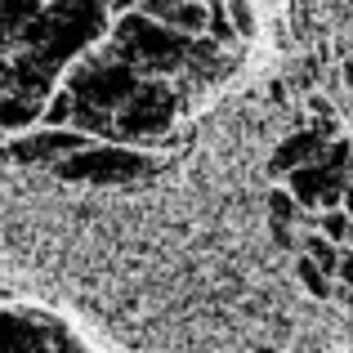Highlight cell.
<instances>
[{"label":"cell","instance_id":"obj_1","mask_svg":"<svg viewBox=\"0 0 353 353\" xmlns=\"http://www.w3.org/2000/svg\"><path fill=\"white\" fill-rule=\"evenodd\" d=\"M148 157L130 152V148H81V152H68L63 161H54V170L63 179H130V174L148 170Z\"/></svg>","mask_w":353,"mask_h":353},{"label":"cell","instance_id":"obj_2","mask_svg":"<svg viewBox=\"0 0 353 353\" xmlns=\"http://www.w3.org/2000/svg\"><path fill=\"white\" fill-rule=\"evenodd\" d=\"M77 336L63 331L45 313H0V349L5 353H41V349H72Z\"/></svg>","mask_w":353,"mask_h":353},{"label":"cell","instance_id":"obj_3","mask_svg":"<svg viewBox=\"0 0 353 353\" xmlns=\"http://www.w3.org/2000/svg\"><path fill=\"white\" fill-rule=\"evenodd\" d=\"M94 143V134L81 125H50V130H36V134L18 139L9 148V161H23V165H36V161H63L68 152H81V148Z\"/></svg>","mask_w":353,"mask_h":353},{"label":"cell","instance_id":"obj_4","mask_svg":"<svg viewBox=\"0 0 353 353\" xmlns=\"http://www.w3.org/2000/svg\"><path fill=\"white\" fill-rule=\"evenodd\" d=\"M165 117H170V94H165V90H157V85H148V90L134 85V94H130V112H125V130H130V134L161 130Z\"/></svg>","mask_w":353,"mask_h":353},{"label":"cell","instance_id":"obj_5","mask_svg":"<svg viewBox=\"0 0 353 353\" xmlns=\"http://www.w3.org/2000/svg\"><path fill=\"white\" fill-rule=\"evenodd\" d=\"M327 152V143H322V134H295V139H286L282 148L273 152V170H295V165H304V161H313V157H322Z\"/></svg>","mask_w":353,"mask_h":353},{"label":"cell","instance_id":"obj_6","mask_svg":"<svg viewBox=\"0 0 353 353\" xmlns=\"http://www.w3.org/2000/svg\"><path fill=\"white\" fill-rule=\"evenodd\" d=\"M41 117V103H27V99H0V130H23Z\"/></svg>","mask_w":353,"mask_h":353},{"label":"cell","instance_id":"obj_7","mask_svg":"<svg viewBox=\"0 0 353 353\" xmlns=\"http://www.w3.org/2000/svg\"><path fill=\"white\" fill-rule=\"evenodd\" d=\"M304 246H309V259H313L318 268H327V273L340 264V255H336V241H331V237H309Z\"/></svg>","mask_w":353,"mask_h":353},{"label":"cell","instance_id":"obj_8","mask_svg":"<svg viewBox=\"0 0 353 353\" xmlns=\"http://www.w3.org/2000/svg\"><path fill=\"white\" fill-rule=\"evenodd\" d=\"M300 277H304V286H309L313 295H331V286H327V268H318L313 259H300Z\"/></svg>","mask_w":353,"mask_h":353},{"label":"cell","instance_id":"obj_9","mask_svg":"<svg viewBox=\"0 0 353 353\" xmlns=\"http://www.w3.org/2000/svg\"><path fill=\"white\" fill-rule=\"evenodd\" d=\"M268 206H273V224H291V219L300 215V210H295V197H286V192H273Z\"/></svg>","mask_w":353,"mask_h":353},{"label":"cell","instance_id":"obj_10","mask_svg":"<svg viewBox=\"0 0 353 353\" xmlns=\"http://www.w3.org/2000/svg\"><path fill=\"white\" fill-rule=\"evenodd\" d=\"M228 9H233L237 32H241V36H250V27H255V14H250V5H246V0H228Z\"/></svg>","mask_w":353,"mask_h":353},{"label":"cell","instance_id":"obj_11","mask_svg":"<svg viewBox=\"0 0 353 353\" xmlns=\"http://www.w3.org/2000/svg\"><path fill=\"white\" fill-rule=\"evenodd\" d=\"M322 228H327V237L331 241H340V237H349V219L340 215V210H331L327 219H322Z\"/></svg>","mask_w":353,"mask_h":353},{"label":"cell","instance_id":"obj_12","mask_svg":"<svg viewBox=\"0 0 353 353\" xmlns=\"http://www.w3.org/2000/svg\"><path fill=\"white\" fill-rule=\"evenodd\" d=\"M340 277H345V286H353V255H340Z\"/></svg>","mask_w":353,"mask_h":353},{"label":"cell","instance_id":"obj_13","mask_svg":"<svg viewBox=\"0 0 353 353\" xmlns=\"http://www.w3.org/2000/svg\"><path fill=\"white\" fill-rule=\"evenodd\" d=\"M14 77H18V68H9V63H0V85H9Z\"/></svg>","mask_w":353,"mask_h":353},{"label":"cell","instance_id":"obj_14","mask_svg":"<svg viewBox=\"0 0 353 353\" xmlns=\"http://www.w3.org/2000/svg\"><path fill=\"white\" fill-rule=\"evenodd\" d=\"M9 161V148H0V165H5Z\"/></svg>","mask_w":353,"mask_h":353}]
</instances>
